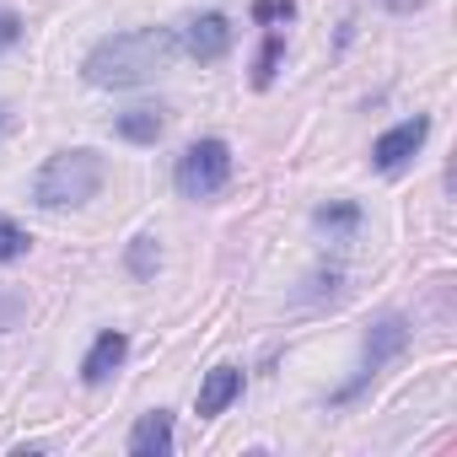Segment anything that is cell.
Wrapping results in <instances>:
<instances>
[{
	"label": "cell",
	"instance_id": "1",
	"mask_svg": "<svg viewBox=\"0 0 457 457\" xmlns=\"http://www.w3.org/2000/svg\"><path fill=\"white\" fill-rule=\"evenodd\" d=\"M178 54H183V44H178L172 28H129V33L97 38V44L87 49V60H81V76H87V87L124 92V87L156 81Z\"/></svg>",
	"mask_w": 457,
	"mask_h": 457
},
{
	"label": "cell",
	"instance_id": "2",
	"mask_svg": "<svg viewBox=\"0 0 457 457\" xmlns=\"http://www.w3.org/2000/svg\"><path fill=\"white\" fill-rule=\"evenodd\" d=\"M108 183V162L92 151V145H76V151H54L38 178H33V199L44 210H81L103 194Z\"/></svg>",
	"mask_w": 457,
	"mask_h": 457
},
{
	"label": "cell",
	"instance_id": "3",
	"mask_svg": "<svg viewBox=\"0 0 457 457\" xmlns=\"http://www.w3.org/2000/svg\"><path fill=\"white\" fill-rule=\"evenodd\" d=\"M226 178H232V145L215 140V135L194 140V145L178 156V167H172V183H178L183 199H210V194L226 188Z\"/></svg>",
	"mask_w": 457,
	"mask_h": 457
},
{
	"label": "cell",
	"instance_id": "4",
	"mask_svg": "<svg viewBox=\"0 0 457 457\" xmlns=\"http://www.w3.org/2000/svg\"><path fill=\"white\" fill-rule=\"evenodd\" d=\"M409 350V318H398V312H382L371 328H366V345H361V371H355V382H345L339 393H334V403H350L366 382H377L382 377V366L387 361H398Z\"/></svg>",
	"mask_w": 457,
	"mask_h": 457
},
{
	"label": "cell",
	"instance_id": "5",
	"mask_svg": "<svg viewBox=\"0 0 457 457\" xmlns=\"http://www.w3.org/2000/svg\"><path fill=\"white\" fill-rule=\"evenodd\" d=\"M425 135H430V119H425V113H414V119L382 129V135L371 140V167H377V172H403V167L420 156Z\"/></svg>",
	"mask_w": 457,
	"mask_h": 457
},
{
	"label": "cell",
	"instance_id": "6",
	"mask_svg": "<svg viewBox=\"0 0 457 457\" xmlns=\"http://www.w3.org/2000/svg\"><path fill=\"white\" fill-rule=\"evenodd\" d=\"M178 44H183V54H188V60L215 65L226 49H232V17H220V12H199V17H188V22H183Z\"/></svg>",
	"mask_w": 457,
	"mask_h": 457
},
{
	"label": "cell",
	"instance_id": "7",
	"mask_svg": "<svg viewBox=\"0 0 457 457\" xmlns=\"http://www.w3.org/2000/svg\"><path fill=\"white\" fill-rule=\"evenodd\" d=\"M124 355H129V334H124V328H103V334L92 339V350L81 355V382H87V387H103V382L124 366Z\"/></svg>",
	"mask_w": 457,
	"mask_h": 457
},
{
	"label": "cell",
	"instance_id": "8",
	"mask_svg": "<svg viewBox=\"0 0 457 457\" xmlns=\"http://www.w3.org/2000/svg\"><path fill=\"white\" fill-rule=\"evenodd\" d=\"M237 393H243V371H237V366H210V371H204V382H199V398H194L199 420L226 414V409L237 403Z\"/></svg>",
	"mask_w": 457,
	"mask_h": 457
},
{
	"label": "cell",
	"instance_id": "9",
	"mask_svg": "<svg viewBox=\"0 0 457 457\" xmlns=\"http://www.w3.org/2000/svg\"><path fill=\"white\" fill-rule=\"evenodd\" d=\"M167 452H172V414L167 409L140 414L129 430V457H167Z\"/></svg>",
	"mask_w": 457,
	"mask_h": 457
},
{
	"label": "cell",
	"instance_id": "10",
	"mask_svg": "<svg viewBox=\"0 0 457 457\" xmlns=\"http://www.w3.org/2000/svg\"><path fill=\"white\" fill-rule=\"evenodd\" d=\"M162 129H167V113L162 108H129V113L113 119V135L129 140V145H156Z\"/></svg>",
	"mask_w": 457,
	"mask_h": 457
},
{
	"label": "cell",
	"instance_id": "11",
	"mask_svg": "<svg viewBox=\"0 0 457 457\" xmlns=\"http://www.w3.org/2000/svg\"><path fill=\"white\" fill-rule=\"evenodd\" d=\"M124 270H129L135 280H156V270H162V243H156L151 232H140V237L129 243V253H124Z\"/></svg>",
	"mask_w": 457,
	"mask_h": 457
},
{
	"label": "cell",
	"instance_id": "12",
	"mask_svg": "<svg viewBox=\"0 0 457 457\" xmlns=\"http://www.w3.org/2000/svg\"><path fill=\"white\" fill-rule=\"evenodd\" d=\"M28 248H33V237L22 232V226H17L12 215H0V264H17V259H28Z\"/></svg>",
	"mask_w": 457,
	"mask_h": 457
},
{
	"label": "cell",
	"instance_id": "13",
	"mask_svg": "<svg viewBox=\"0 0 457 457\" xmlns=\"http://www.w3.org/2000/svg\"><path fill=\"white\" fill-rule=\"evenodd\" d=\"M280 54H286V38H280V33H270V38H264V49H259V60H253V87H270V81H275Z\"/></svg>",
	"mask_w": 457,
	"mask_h": 457
},
{
	"label": "cell",
	"instance_id": "14",
	"mask_svg": "<svg viewBox=\"0 0 457 457\" xmlns=\"http://www.w3.org/2000/svg\"><path fill=\"white\" fill-rule=\"evenodd\" d=\"M318 226H323V232H350V226H361V210L345 204V199L339 204H323L318 210Z\"/></svg>",
	"mask_w": 457,
	"mask_h": 457
},
{
	"label": "cell",
	"instance_id": "15",
	"mask_svg": "<svg viewBox=\"0 0 457 457\" xmlns=\"http://www.w3.org/2000/svg\"><path fill=\"white\" fill-rule=\"evenodd\" d=\"M296 0H253V22H291Z\"/></svg>",
	"mask_w": 457,
	"mask_h": 457
},
{
	"label": "cell",
	"instance_id": "16",
	"mask_svg": "<svg viewBox=\"0 0 457 457\" xmlns=\"http://www.w3.org/2000/svg\"><path fill=\"white\" fill-rule=\"evenodd\" d=\"M22 312H28V296H22V291H0V334L17 328Z\"/></svg>",
	"mask_w": 457,
	"mask_h": 457
},
{
	"label": "cell",
	"instance_id": "17",
	"mask_svg": "<svg viewBox=\"0 0 457 457\" xmlns=\"http://www.w3.org/2000/svg\"><path fill=\"white\" fill-rule=\"evenodd\" d=\"M17 38H22V17H12V12H6V17H0V49H12Z\"/></svg>",
	"mask_w": 457,
	"mask_h": 457
},
{
	"label": "cell",
	"instance_id": "18",
	"mask_svg": "<svg viewBox=\"0 0 457 457\" xmlns=\"http://www.w3.org/2000/svg\"><path fill=\"white\" fill-rule=\"evenodd\" d=\"M382 6H387V12H420L425 0H382Z\"/></svg>",
	"mask_w": 457,
	"mask_h": 457
},
{
	"label": "cell",
	"instance_id": "19",
	"mask_svg": "<svg viewBox=\"0 0 457 457\" xmlns=\"http://www.w3.org/2000/svg\"><path fill=\"white\" fill-rule=\"evenodd\" d=\"M0 129H6V108H0Z\"/></svg>",
	"mask_w": 457,
	"mask_h": 457
}]
</instances>
